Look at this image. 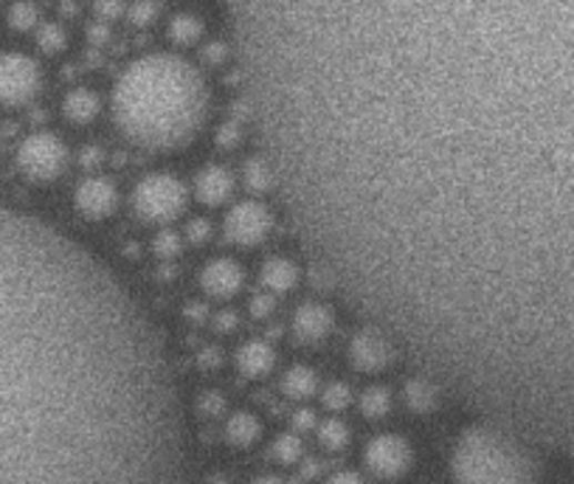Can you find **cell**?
<instances>
[{
	"instance_id": "cell-1",
	"label": "cell",
	"mask_w": 574,
	"mask_h": 484,
	"mask_svg": "<svg viewBox=\"0 0 574 484\" xmlns=\"http://www.w3.org/2000/svg\"><path fill=\"white\" fill-rule=\"evenodd\" d=\"M88 256L0 206V482L88 476L110 361Z\"/></svg>"
},
{
	"instance_id": "cell-2",
	"label": "cell",
	"mask_w": 574,
	"mask_h": 484,
	"mask_svg": "<svg viewBox=\"0 0 574 484\" xmlns=\"http://www.w3.org/2000/svg\"><path fill=\"white\" fill-rule=\"evenodd\" d=\"M119 133L150 152L183 150L209 115V88L178 54H144L119 73L110 97Z\"/></svg>"
},
{
	"instance_id": "cell-3",
	"label": "cell",
	"mask_w": 574,
	"mask_h": 484,
	"mask_svg": "<svg viewBox=\"0 0 574 484\" xmlns=\"http://www.w3.org/2000/svg\"><path fill=\"white\" fill-rule=\"evenodd\" d=\"M454 476L462 482L502 484L535 476V460L521 445L490 428H471L454 448Z\"/></svg>"
},
{
	"instance_id": "cell-4",
	"label": "cell",
	"mask_w": 574,
	"mask_h": 484,
	"mask_svg": "<svg viewBox=\"0 0 574 484\" xmlns=\"http://www.w3.org/2000/svg\"><path fill=\"white\" fill-rule=\"evenodd\" d=\"M187 203L189 189L167 172H152L141 178L133 189V212L139 214V220L152 225H170L187 212Z\"/></svg>"
},
{
	"instance_id": "cell-5",
	"label": "cell",
	"mask_w": 574,
	"mask_h": 484,
	"mask_svg": "<svg viewBox=\"0 0 574 484\" xmlns=\"http://www.w3.org/2000/svg\"><path fill=\"white\" fill-rule=\"evenodd\" d=\"M18 170L34 183H51L68 170V144L54 133H31L18 147Z\"/></svg>"
},
{
	"instance_id": "cell-6",
	"label": "cell",
	"mask_w": 574,
	"mask_h": 484,
	"mask_svg": "<svg viewBox=\"0 0 574 484\" xmlns=\"http://www.w3.org/2000/svg\"><path fill=\"white\" fill-rule=\"evenodd\" d=\"M43 88V71L20 51H3L0 54V104L3 108H23L37 99Z\"/></svg>"
},
{
	"instance_id": "cell-7",
	"label": "cell",
	"mask_w": 574,
	"mask_h": 484,
	"mask_svg": "<svg viewBox=\"0 0 574 484\" xmlns=\"http://www.w3.org/2000/svg\"><path fill=\"white\" fill-rule=\"evenodd\" d=\"M273 231V214L271 209L262 206L260 200H242L223 220V236L231 245L240 249H254L260 242L268 240Z\"/></svg>"
},
{
	"instance_id": "cell-8",
	"label": "cell",
	"mask_w": 574,
	"mask_h": 484,
	"mask_svg": "<svg viewBox=\"0 0 574 484\" xmlns=\"http://www.w3.org/2000/svg\"><path fill=\"white\" fill-rule=\"evenodd\" d=\"M414 462L412 442L400 434H377L363 448V465L372 476L397 478L409 473Z\"/></svg>"
},
{
	"instance_id": "cell-9",
	"label": "cell",
	"mask_w": 574,
	"mask_h": 484,
	"mask_svg": "<svg viewBox=\"0 0 574 484\" xmlns=\"http://www.w3.org/2000/svg\"><path fill=\"white\" fill-rule=\"evenodd\" d=\"M119 186L115 181L102 175H91L79 183L77 192H73V206L85 220H108L113 218L115 209H119Z\"/></svg>"
},
{
	"instance_id": "cell-10",
	"label": "cell",
	"mask_w": 574,
	"mask_h": 484,
	"mask_svg": "<svg viewBox=\"0 0 574 484\" xmlns=\"http://www.w3.org/2000/svg\"><path fill=\"white\" fill-rule=\"evenodd\" d=\"M200 288L212 299H231L245 288V271L240 262L220 256L207 262V268L200 271Z\"/></svg>"
},
{
	"instance_id": "cell-11",
	"label": "cell",
	"mask_w": 574,
	"mask_h": 484,
	"mask_svg": "<svg viewBox=\"0 0 574 484\" xmlns=\"http://www.w3.org/2000/svg\"><path fill=\"white\" fill-rule=\"evenodd\" d=\"M335 327L333 313L319 302H304L299 304L296 313L291 319V333L299 344H321V341L330 339Z\"/></svg>"
},
{
	"instance_id": "cell-12",
	"label": "cell",
	"mask_w": 574,
	"mask_h": 484,
	"mask_svg": "<svg viewBox=\"0 0 574 484\" xmlns=\"http://www.w3.org/2000/svg\"><path fill=\"white\" fill-rule=\"evenodd\" d=\"M350 363L363 375H381L392 363V346L375 333H358L352 335L350 346H346Z\"/></svg>"
},
{
	"instance_id": "cell-13",
	"label": "cell",
	"mask_w": 574,
	"mask_h": 484,
	"mask_svg": "<svg viewBox=\"0 0 574 484\" xmlns=\"http://www.w3.org/2000/svg\"><path fill=\"white\" fill-rule=\"evenodd\" d=\"M231 192H234V175L223 164H209L207 170H200V175L194 178V198L203 206H223L225 200L231 198Z\"/></svg>"
},
{
	"instance_id": "cell-14",
	"label": "cell",
	"mask_w": 574,
	"mask_h": 484,
	"mask_svg": "<svg viewBox=\"0 0 574 484\" xmlns=\"http://www.w3.org/2000/svg\"><path fill=\"white\" fill-rule=\"evenodd\" d=\"M234 363H236V372H240L242 377L260 381V377L271 375L273 366H276V350L262 339L245 341V344L236 350Z\"/></svg>"
},
{
	"instance_id": "cell-15",
	"label": "cell",
	"mask_w": 574,
	"mask_h": 484,
	"mask_svg": "<svg viewBox=\"0 0 574 484\" xmlns=\"http://www.w3.org/2000/svg\"><path fill=\"white\" fill-rule=\"evenodd\" d=\"M299 282H302L299 265L293 260H288V256H271V260L260 268L262 291L273 293V296L291 293Z\"/></svg>"
},
{
	"instance_id": "cell-16",
	"label": "cell",
	"mask_w": 574,
	"mask_h": 484,
	"mask_svg": "<svg viewBox=\"0 0 574 484\" xmlns=\"http://www.w3.org/2000/svg\"><path fill=\"white\" fill-rule=\"evenodd\" d=\"M99 113H102V99H99L97 91L77 88V91H71L62 99V115L71 124H77V128H85V124L97 121Z\"/></svg>"
},
{
	"instance_id": "cell-17",
	"label": "cell",
	"mask_w": 574,
	"mask_h": 484,
	"mask_svg": "<svg viewBox=\"0 0 574 484\" xmlns=\"http://www.w3.org/2000/svg\"><path fill=\"white\" fill-rule=\"evenodd\" d=\"M223 434L231 448H251L262 436V423L254 412H231L225 417Z\"/></svg>"
},
{
	"instance_id": "cell-18",
	"label": "cell",
	"mask_w": 574,
	"mask_h": 484,
	"mask_svg": "<svg viewBox=\"0 0 574 484\" xmlns=\"http://www.w3.org/2000/svg\"><path fill=\"white\" fill-rule=\"evenodd\" d=\"M319 392H321L319 375H315L313 366H304V363H299V366H291V370L282 375V394L288 400L304 403V400H310L313 394H319Z\"/></svg>"
},
{
	"instance_id": "cell-19",
	"label": "cell",
	"mask_w": 574,
	"mask_h": 484,
	"mask_svg": "<svg viewBox=\"0 0 574 484\" xmlns=\"http://www.w3.org/2000/svg\"><path fill=\"white\" fill-rule=\"evenodd\" d=\"M203 31H207V26H203V20H200L198 14L178 12L175 18L170 20V29H167V34H170L172 43L181 46V49H187V46H194L203 40Z\"/></svg>"
},
{
	"instance_id": "cell-20",
	"label": "cell",
	"mask_w": 574,
	"mask_h": 484,
	"mask_svg": "<svg viewBox=\"0 0 574 484\" xmlns=\"http://www.w3.org/2000/svg\"><path fill=\"white\" fill-rule=\"evenodd\" d=\"M403 403L412 414H431L440 406V394L431 383L425 381H409L403 386Z\"/></svg>"
},
{
	"instance_id": "cell-21",
	"label": "cell",
	"mask_w": 574,
	"mask_h": 484,
	"mask_svg": "<svg viewBox=\"0 0 574 484\" xmlns=\"http://www.w3.org/2000/svg\"><path fill=\"white\" fill-rule=\"evenodd\" d=\"M358 409L366 420L377 423V420H386L392 412V392L386 386H369L366 392L358 397Z\"/></svg>"
},
{
	"instance_id": "cell-22",
	"label": "cell",
	"mask_w": 574,
	"mask_h": 484,
	"mask_svg": "<svg viewBox=\"0 0 574 484\" xmlns=\"http://www.w3.org/2000/svg\"><path fill=\"white\" fill-rule=\"evenodd\" d=\"M315 436H319L321 448L333 451V454L344 451L352 440L350 425H346L341 417H330V420H324V423L315 425Z\"/></svg>"
},
{
	"instance_id": "cell-23",
	"label": "cell",
	"mask_w": 574,
	"mask_h": 484,
	"mask_svg": "<svg viewBox=\"0 0 574 484\" xmlns=\"http://www.w3.org/2000/svg\"><path fill=\"white\" fill-rule=\"evenodd\" d=\"M304 454V445L299 440V431H284L273 440L271 456L276 460V465H299Z\"/></svg>"
},
{
	"instance_id": "cell-24",
	"label": "cell",
	"mask_w": 574,
	"mask_h": 484,
	"mask_svg": "<svg viewBox=\"0 0 574 484\" xmlns=\"http://www.w3.org/2000/svg\"><path fill=\"white\" fill-rule=\"evenodd\" d=\"M321 406L326 409V412L333 414H341L344 409L352 406V389L346 386L344 381H335V383H326L324 389H321Z\"/></svg>"
},
{
	"instance_id": "cell-25",
	"label": "cell",
	"mask_w": 574,
	"mask_h": 484,
	"mask_svg": "<svg viewBox=\"0 0 574 484\" xmlns=\"http://www.w3.org/2000/svg\"><path fill=\"white\" fill-rule=\"evenodd\" d=\"M242 181H245V186H249L254 194L265 192V189L271 186V172H268L265 161H260V158H249V161L242 164Z\"/></svg>"
},
{
	"instance_id": "cell-26",
	"label": "cell",
	"mask_w": 574,
	"mask_h": 484,
	"mask_svg": "<svg viewBox=\"0 0 574 484\" xmlns=\"http://www.w3.org/2000/svg\"><path fill=\"white\" fill-rule=\"evenodd\" d=\"M183 240H187V236H183V234H178V231H172V229H163L161 234H158L155 240H152V251H155V256H158V260L170 262V260H175L178 254H181V249H183Z\"/></svg>"
},
{
	"instance_id": "cell-27",
	"label": "cell",
	"mask_w": 574,
	"mask_h": 484,
	"mask_svg": "<svg viewBox=\"0 0 574 484\" xmlns=\"http://www.w3.org/2000/svg\"><path fill=\"white\" fill-rule=\"evenodd\" d=\"M68 43V34L62 26L57 23H46L37 29V46L46 51V54H60Z\"/></svg>"
},
{
	"instance_id": "cell-28",
	"label": "cell",
	"mask_w": 574,
	"mask_h": 484,
	"mask_svg": "<svg viewBox=\"0 0 574 484\" xmlns=\"http://www.w3.org/2000/svg\"><path fill=\"white\" fill-rule=\"evenodd\" d=\"M198 412L203 414L207 420H218L225 414V397L223 392H218V389H209V392H203L198 397Z\"/></svg>"
},
{
	"instance_id": "cell-29",
	"label": "cell",
	"mask_w": 574,
	"mask_h": 484,
	"mask_svg": "<svg viewBox=\"0 0 574 484\" xmlns=\"http://www.w3.org/2000/svg\"><path fill=\"white\" fill-rule=\"evenodd\" d=\"M9 23H12V29H18V31L34 29V26H37V7H34V3H26V0L14 3V7L9 9Z\"/></svg>"
},
{
	"instance_id": "cell-30",
	"label": "cell",
	"mask_w": 574,
	"mask_h": 484,
	"mask_svg": "<svg viewBox=\"0 0 574 484\" xmlns=\"http://www.w3.org/2000/svg\"><path fill=\"white\" fill-rule=\"evenodd\" d=\"M128 14L135 26H150L161 14V3L158 0H133V7L128 9Z\"/></svg>"
},
{
	"instance_id": "cell-31",
	"label": "cell",
	"mask_w": 574,
	"mask_h": 484,
	"mask_svg": "<svg viewBox=\"0 0 574 484\" xmlns=\"http://www.w3.org/2000/svg\"><path fill=\"white\" fill-rule=\"evenodd\" d=\"M240 139H242L240 119L223 121V124L218 128V135H214V141H218L220 150H234V147L240 144Z\"/></svg>"
},
{
	"instance_id": "cell-32",
	"label": "cell",
	"mask_w": 574,
	"mask_h": 484,
	"mask_svg": "<svg viewBox=\"0 0 574 484\" xmlns=\"http://www.w3.org/2000/svg\"><path fill=\"white\" fill-rule=\"evenodd\" d=\"M212 223H209L207 218H194L187 223V231H183V236H187V242H192V245H207L209 240H212Z\"/></svg>"
},
{
	"instance_id": "cell-33",
	"label": "cell",
	"mask_w": 574,
	"mask_h": 484,
	"mask_svg": "<svg viewBox=\"0 0 574 484\" xmlns=\"http://www.w3.org/2000/svg\"><path fill=\"white\" fill-rule=\"evenodd\" d=\"M273 310H276V296L268 291L256 293L249 304V313L254 315V319H268V315H273Z\"/></svg>"
},
{
	"instance_id": "cell-34",
	"label": "cell",
	"mask_w": 574,
	"mask_h": 484,
	"mask_svg": "<svg viewBox=\"0 0 574 484\" xmlns=\"http://www.w3.org/2000/svg\"><path fill=\"white\" fill-rule=\"evenodd\" d=\"M128 12V7H124V0H97V14L99 20H115L121 18V14Z\"/></svg>"
},
{
	"instance_id": "cell-35",
	"label": "cell",
	"mask_w": 574,
	"mask_h": 484,
	"mask_svg": "<svg viewBox=\"0 0 574 484\" xmlns=\"http://www.w3.org/2000/svg\"><path fill=\"white\" fill-rule=\"evenodd\" d=\"M212 324H214V330H218V333L231 335V333H236V327H240V315H236L234 310H223V313L214 315Z\"/></svg>"
},
{
	"instance_id": "cell-36",
	"label": "cell",
	"mask_w": 574,
	"mask_h": 484,
	"mask_svg": "<svg viewBox=\"0 0 574 484\" xmlns=\"http://www.w3.org/2000/svg\"><path fill=\"white\" fill-rule=\"evenodd\" d=\"M198 363L200 366H203V370H218L220 363H223V355H220L218 350H214V346H207V350H200L198 352Z\"/></svg>"
},
{
	"instance_id": "cell-37",
	"label": "cell",
	"mask_w": 574,
	"mask_h": 484,
	"mask_svg": "<svg viewBox=\"0 0 574 484\" xmlns=\"http://www.w3.org/2000/svg\"><path fill=\"white\" fill-rule=\"evenodd\" d=\"M291 425H293V431H299V434H302V431H313L315 414L310 412V409H302V412H296V417L291 420Z\"/></svg>"
},
{
	"instance_id": "cell-38",
	"label": "cell",
	"mask_w": 574,
	"mask_h": 484,
	"mask_svg": "<svg viewBox=\"0 0 574 484\" xmlns=\"http://www.w3.org/2000/svg\"><path fill=\"white\" fill-rule=\"evenodd\" d=\"M203 60H207L209 65H223V62H225V49H223V43L209 46V49L203 51Z\"/></svg>"
},
{
	"instance_id": "cell-39",
	"label": "cell",
	"mask_w": 574,
	"mask_h": 484,
	"mask_svg": "<svg viewBox=\"0 0 574 484\" xmlns=\"http://www.w3.org/2000/svg\"><path fill=\"white\" fill-rule=\"evenodd\" d=\"M99 161H102V150H99V147H88V150L82 152V164H85L88 170H93Z\"/></svg>"
},
{
	"instance_id": "cell-40",
	"label": "cell",
	"mask_w": 574,
	"mask_h": 484,
	"mask_svg": "<svg viewBox=\"0 0 574 484\" xmlns=\"http://www.w3.org/2000/svg\"><path fill=\"white\" fill-rule=\"evenodd\" d=\"M333 482H361V473L358 471H341V473H333Z\"/></svg>"
}]
</instances>
